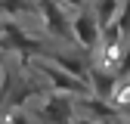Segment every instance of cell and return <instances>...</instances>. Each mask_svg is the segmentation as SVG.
Returning a JSON list of instances; mask_svg holds the SVG:
<instances>
[{
    "label": "cell",
    "instance_id": "1",
    "mask_svg": "<svg viewBox=\"0 0 130 124\" xmlns=\"http://www.w3.org/2000/svg\"><path fill=\"white\" fill-rule=\"evenodd\" d=\"M31 68H34L43 81H46V87H50V93H62V96H74V93H84L87 90V81H80V78H74V74H68L65 68H59L56 62L50 59V56H34L28 62Z\"/></svg>",
    "mask_w": 130,
    "mask_h": 124
},
{
    "label": "cell",
    "instance_id": "2",
    "mask_svg": "<svg viewBox=\"0 0 130 124\" xmlns=\"http://www.w3.org/2000/svg\"><path fill=\"white\" fill-rule=\"evenodd\" d=\"M34 112L43 124H74V105L62 93H46V96L34 105Z\"/></svg>",
    "mask_w": 130,
    "mask_h": 124
},
{
    "label": "cell",
    "instance_id": "3",
    "mask_svg": "<svg viewBox=\"0 0 130 124\" xmlns=\"http://www.w3.org/2000/svg\"><path fill=\"white\" fill-rule=\"evenodd\" d=\"M0 46H3V53H19L22 62H31L34 56H40V43H37V40H31V37H28L15 22H3Z\"/></svg>",
    "mask_w": 130,
    "mask_h": 124
},
{
    "label": "cell",
    "instance_id": "4",
    "mask_svg": "<svg viewBox=\"0 0 130 124\" xmlns=\"http://www.w3.org/2000/svg\"><path fill=\"white\" fill-rule=\"evenodd\" d=\"M71 105H74V118H77V121H90V124H111V121H121L118 112L111 108V102L96 99V96H84V99H77V102H71Z\"/></svg>",
    "mask_w": 130,
    "mask_h": 124
},
{
    "label": "cell",
    "instance_id": "5",
    "mask_svg": "<svg viewBox=\"0 0 130 124\" xmlns=\"http://www.w3.org/2000/svg\"><path fill=\"white\" fill-rule=\"evenodd\" d=\"M37 12H40V22L46 25V31L62 40H71V19L65 16V9L56 3V0H34Z\"/></svg>",
    "mask_w": 130,
    "mask_h": 124
},
{
    "label": "cell",
    "instance_id": "6",
    "mask_svg": "<svg viewBox=\"0 0 130 124\" xmlns=\"http://www.w3.org/2000/svg\"><path fill=\"white\" fill-rule=\"evenodd\" d=\"M99 37H102V28L96 25L90 9L74 12V19H71V40H77L84 50H96V46H99Z\"/></svg>",
    "mask_w": 130,
    "mask_h": 124
},
{
    "label": "cell",
    "instance_id": "7",
    "mask_svg": "<svg viewBox=\"0 0 130 124\" xmlns=\"http://www.w3.org/2000/svg\"><path fill=\"white\" fill-rule=\"evenodd\" d=\"M87 78H90V84H87V90H90V96H96V99H105L108 102V96H111V90H115V71H108L105 65H99V62H93L90 65V71H87Z\"/></svg>",
    "mask_w": 130,
    "mask_h": 124
},
{
    "label": "cell",
    "instance_id": "8",
    "mask_svg": "<svg viewBox=\"0 0 130 124\" xmlns=\"http://www.w3.org/2000/svg\"><path fill=\"white\" fill-rule=\"evenodd\" d=\"M90 16L96 19L99 28H108L111 22L118 19V9H121V0H90Z\"/></svg>",
    "mask_w": 130,
    "mask_h": 124
},
{
    "label": "cell",
    "instance_id": "9",
    "mask_svg": "<svg viewBox=\"0 0 130 124\" xmlns=\"http://www.w3.org/2000/svg\"><path fill=\"white\" fill-rule=\"evenodd\" d=\"M0 9L9 16H25V12H34V0H0Z\"/></svg>",
    "mask_w": 130,
    "mask_h": 124
},
{
    "label": "cell",
    "instance_id": "10",
    "mask_svg": "<svg viewBox=\"0 0 130 124\" xmlns=\"http://www.w3.org/2000/svg\"><path fill=\"white\" fill-rule=\"evenodd\" d=\"M111 25H118V31H121V37H130V0H121V9H118V19L111 22Z\"/></svg>",
    "mask_w": 130,
    "mask_h": 124
},
{
    "label": "cell",
    "instance_id": "11",
    "mask_svg": "<svg viewBox=\"0 0 130 124\" xmlns=\"http://www.w3.org/2000/svg\"><path fill=\"white\" fill-rule=\"evenodd\" d=\"M56 3H59V6H62V3H65V6H71L74 12H80V9H87V0H56Z\"/></svg>",
    "mask_w": 130,
    "mask_h": 124
},
{
    "label": "cell",
    "instance_id": "12",
    "mask_svg": "<svg viewBox=\"0 0 130 124\" xmlns=\"http://www.w3.org/2000/svg\"><path fill=\"white\" fill-rule=\"evenodd\" d=\"M3 74H6V53L0 50V84H3Z\"/></svg>",
    "mask_w": 130,
    "mask_h": 124
}]
</instances>
